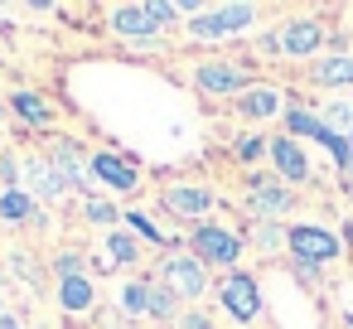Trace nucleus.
<instances>
[{
    "label": "nucleus",
    "mask_w": 353,
    "mask_h": 329,
    "mask_svg": "<svg viewBox=\"0 0 353 329\" xmlns=\"http://www.w3.org/2000/svg\"><path fill=\"white\" fill-rule=\"evenodd\" d=\"M252 20H256V10H252V6H218V10H203V15H194L189 34H194V39H223V34H237V30H247Z\"/></svg>",
    "instance_id": "f257e3e1"
},
{
    "label": "nucleus",
    "mask_w": 353,
    "mask_h": 329,
    "mask_svg": "<svg viewBox=\"0 0 353 329\" xmlns=\"http://www.w3.org/2000/svg\"><path fill=\"white\" fill-rule=\"evenodd\" d=\"M88 175H92L97 184H107L112 194H131V189L141 184V175H136V160H126V155H112V150H97V155L88 160Z\"/></svg>",
    "instance_id": "f03ea898"
},
{
    "label": "nucleus",
    "mask_w": 353,
    "mask_h": 329,
    "mask_svg": "<svg viewBox=\"0 0 353 329\" xmlns=\"http://www.w3.org/2000/svg\"><path fill=\"white\" fill-rule=\"evenodd\" d=\"M194 257L208 261V266H232V261L242 257V242H237L228 228L203 223V228H194Z\"/></svg>",
    "instance_id": "7ed1b4c3"
},
{
    "label": "nucleus",
    "mask_w": 353,
    "mask_h": 329,
    "mask_svg": "<svg viewBox=\"0 0 353 329\" xmlns=\"http://www.w3.org/2000/svg\"><path fill=\"white\" fill-rule=\"evenodd\" d=\"M160 276H165V290L179 295V300L203 295V261H199V257H170Z\"/></svg>",
    "instance_id": "20e7f679"
},
{
    "label": "nucleus",
    "mask_w": 353,
    "mask_h": 329,
    "mask_svg": "<svg viewBox=\"0 0 353 329\" xmlns=\"http://www.w3.org/2000/svg\"><path fill=\"white\" fill-rule=\"evenodd\" d=\"M218 295H223V305L237 315V319H256L261 315V295H256V281L252 276H228L223 286H218Z\"/></svg>",
    "instance_id": "39448f33"
},
{
    "label": "nucleus",
    "mask_w": 353,
    "mask_h": 329,
    "mask_svg": "<svg viewBox=\"0 0 353 329\" xmlns=\"http://www.w3.org/2000/svg\"><path fill=\"white\" fill-rule=\"evenodd\" d=\"M107 25H112L117 34H126V39H150V34H160V20H155L150 6H117V10L107 15Z\"/></svg>",
    "instance_id": "423d86ee"
},
{
    "label": "nucleus",
    "mask_w": 353,
    "mask_h": 329,
    "mask_svg": "<svg viewBox=\"0 0 353 329\" xmlns=\"http://www.w3.org/2000/svg\"><path fill=\"white\" fill-rule=\"evenodd\" d=\"M290 252L300 261H329V257H339V237L324 232V228H295L290 232Z\"/></svg>",
    "instance_id": "0eeeda50"
},
{
    "label": "nucleus",
    "mask_w": 353,
    "mask_h": 329,
    "mask_svg": "<svg viewBox=\"0 0 353 329\" xmlns=\"http://www.w3.org/2000/svg\"><path fill=\"white\" fill-rule=\"evenodd\" d=\"M194 83H199L203 92H242V88H247V73L232 68V63H199Z\"/></svg>",
    "instance_id": "6e6552de"
},
{
    "label": "nucleus",
    "mask_w": 353,
    "mask_h": 329,
    "mask_svg": "<svg viewBox=\"0 0 353 329\" xmlns=\"http://www.w3.org/2000/svg\"><path fill=\"white\" fill-rule=\"evenodd\" d=\"M165 208H170L174 218H203V213L213 208V194H208V189L174 184V189H165Z\"/></svg>",
    "instance_id": "1a4fd4ad"
},
{
    "label": "nucleus",
    "mask_w": 353,
    "mask_h": 329,
    "mask_svg": "<svg viewBox=\"0 0 353 329\" xmlns=\"http://www.w3.org/2000/svg\"><path fill=\"white\" fill-rule=\"evenodd\" d=\"M141 257V247H136V237L131 232H107V247H102V257H97V271H117V266H131Z\"/></svg>",
    "instance_id": "9d476101"
},
{
    "label": "nucleus",
    "mask_w": 353,
    "mask_h": 329,
    "mask_svg": "<svg viewBox=\"0 0 353 329\" xmlns=\"http://www.w3.org/2000/svg\"><path fill=\"white\" fill-rule=\"evenodd\" d=\"M30 218H39V208H34V194L30 189H0V223H10V228H20V223H30Z\"/></svg>",
    "instance_id": "9b49d317"
},
{
    "label": "nucleus",
    "mask_w": 353,
    "mask_h": 329,
    "mask_svg": "<svg viewBox=\"0 0 353 329\" xmlns=\"http://www.w3.org/2000/svg\"><path fill=\"white\" fill-rule=\"evenodd\" d=\"M49 165H54V175L63 179V189L83 184V155H78V146H73V141H54V150H49Z\"/></svg>",
    "instance_id": "f8f14e48"
},
{
    "label": "nucleus",
    "mask_w": 353,
    "mask_h": 329,
    "mask_svg": "<svg viewBox=\"0 0 353 329\" xmlns=\"http://www.w3.org/2000/svg\"><path fill=\"white\" fill-rule=\"evenodd\" d=\"M20 179H30V194H34V199H59V194H63V179L54 175L49 160H30V165L20 170Z\"/></svg>",
    "instance_id": "ddd939ff"
},
{
    "label": "nucleus",
    "mask_w": 353,
    "mask_h": 329,
    "mask_svg": "<svg viewBox=\"0 0 353 329\" xmlns=\"http://www.w3.org/2000/svg\"><path fill=\"white\" fill-rule=\"evenodd\" d=\"M6 107H10L20 121H30V126H49V107H44V97L30 92V88H15V92L6 97Z\"/></svg>",
    "instance_id": "4468645a"
},
{
    "label": "nucleus",
    "mask_w": 353,
    "mask_h": 329,
    "mask_svg": "<svg viewBox=\"0 0 353 329\" xmlns=\"http://www.w3.org/2000/svg\"><path fill=\"white\" fill-rule=\"evenodd\" d=\"M271 160H276V170H281L285 179H305V175H310V165H305V155H300V146H295L290 136L271 141Z\"/></svg>",
    "instance_id": "2eb2a0df"
},
{
    "label": "nucleus",
    "mask_w": 353,
    "mask_h": 329,
    "mask_svg": "<svg viewBox=\"0 0 353 329\" xmlns=\"http://www.w3.org/2000/svg\"><path fill=\"white\" fill-rule=\"evenodd\" d=\"M59 305H63L68 315H88V310H92V281H88V276L59 281Z\"/></svg>",
    "instance_id": "dca6fc26"
},
{
    "label": "nucleus",
    "mask_w": 353,
    "mask_h": 329,
    "mask_svg": "<svg viewBox=\"0 0 353 329\" xmlns=\"http://www.w3.org/2000/svg\"><path fill=\"white\" fill-rule=\"evenodd\" d=\"M281 49H285V54H314V49H319V25H310V20H295V25H285V34H281Z\"/></svg>",
    "instance_id": "f3484780"
},
{
    "label": "nucleus",
    "mask_w": 353,
    "mask_h": 329,
    "mask_svg": "<svg viewBox=\"0 0 353 329\" xmlns=\"http://www.w3.org/2000/svg\"><path fill=\"white\" fill-rule=\"evenodd\" d=\"M252 208H256L261 218L285 213V208H290V194H285V189H276V184H266V179H252Z\"/></svg>",
    "instance_id": "a211bd4d"
},
{
    "label": "nucleus",
    "mask_w": 353,
    "mask_h": 329,
    "mask_svg": "<svg viewBox=\"0 0 353 329\" xmlns=\"http://www.w3.org/2000/svg\"><path fill=\"white\" fill-rule=\"evenodd\" d=\"M247 117H276L281 112V92L276 88H252V92H242V102H237Z\"/></svg>",
    "instance_id": "6ab92c4d"
},
{
    "label": "nucleus",
    "mask_w": 353,
    "mask_h": 329,
    "mask_svg": "<svg viewBox=\"0 0 353 329\" xmlns=\"http://www.w3.org/2000/svg\"><path fill=\"white\" fill-rule=\"evenodd\" d=\"M83 218H88V223H97V228H117V223H121V208H117L112 199L88 194V199H83Z\"/></svg>",
    "instance_id": "aec40b11"
},
{
    "label": "nucleus",
    "mask_w": 353,
    "mask_h": 329,
    "mask_svg": "<svg viewBox=\"0 0 353 329\" xmlns=\"http://www.w3.org/2000/svg\"><path fill=\"white\" fill-rule=\"evenodd\" d=\"M121 310H126V315H150V286H145V281H131V286L121 290Z\"/></svg>",
    "instance_id": "412c9836"
},
{
    "label": "nucleus",
    "mask_w": 353,
    "mask_h": 329,
    "mask_svg": "<svg viewBox=\"0 0 353 329\" xmlns=\"http://www.w3.org/2000/svg\"><path fill=\"white\" fill-rule=\"evenodd\" d=\"M314 78H319V83H329V88L353 83V59H329V63H319V68H314Z\"/></svg>",
    "instance_id": "4be33fe9"
},
{
    "label": "nucleus",
    "mask_w": 353,
    "mask_h": 329,
    "mask_svg": "<svg viewBox=\"0 0 353 329\" xmlns=\"http://www.w3.org/2000/svg\"><path fill=\"white\" fill-rule=\"evenodd\" d=\"M121 218H126V223H131V228H136V232H141L145 242H165V237H160V228H155V223H150V218H145L141 208H131V213H121Z\"/></svg>",
    "instance_id": "5701e85b"
},
{
    "label": "nucleus",
    "mask_w": 353,
    "mask_h": 329,
    "mask_svg": "<svg viewBox=\"0 0 353 329\" xmlns=\"http://www.w3.org/2000/svg\"><path fill=\"white\" fill-rule=\"evenodd\" d=\"M150 315H160V319L174 315V295H170L165 286H150Z\"/></svg>",
    "instance_id": "b1692460"
},
{
    "label": "nucleus",
    "mask_w": 353,
    "mask_h": 329,
    "mask_svg": "<svg viewBox=\"0 0 353 329\" xmlns=\"http://www.w3.org/2000/svg\"><path fill=\"white\" fill-rule=\"evenodd\" d=\"M59 281H68V276H83V252H59Z\"/></svg>",
    "instance_id": "393cba45"
},
{
    "label": "nucleus",
    "mask_w": 353,
    "mask_h": 329,
    "mask_svg": "<svg viewBox=\"0 0 353 329\" xmlns=\"http://www.w3.org/2000/svg\"><path fill=\"white\" fill-rule=\"evenodd\" d=\"M324 126H329V131H334V126H353V112L334 102V107H329V117H324Z\"/></svg>",
    "instance_id": "a878e982"
},
{
    "label": "nucleus",
    "mask_w": 353,
    "mask_h": 329,
    "mask_svg": "<svg viewBox=\"0 0 353 329\" xmlns=\"http://www.w3.org/2000/svg\"><path fill=\"white\" fill-rule=\"evenodd\" d=\"M237 155H242V160H256V155H261V141H256V136H242V141H237Z\"/></svg>",
    "instance_id": "bb28decb"
},
{
    "label": "nucleus",
    "mask_w": 353,
    "mask_h": 329,
    "mask_svg": "<svg viewBox=\"0 0 353 329\" xmlns=\"http://www.w3.org/2000/svg\"><path fill=\"white\" fill-rule=\"evenodd\" d=\"M184 329H208V319L203 315H184Z\"/></svg>",
    "instance_id": "cd10ccee"
},
{
    "label": "nucleus",
    "mask_w": 353,
    "mask_h": 329,
    "mask_svg": "<svg viewBox=\"0 0 353 329\" xmlns=\"http://www.w3.org/2000/svg\"><path fill=\"white\" fill-rule=\"evenodd\" d=\"M0 329H25V324H20L15 315H0Z\"/></svg>",
    "instance_id": "c85d7f7f"
},
{
    "label": "nucleus",
    "mask_w": 353,
    "mask_h": 329,
    "mask_svg": "<svg viewBox=\"0 0 353 329\" xmlns=\"http://www.w3.org/2000/svg\"><path fill=\"white\" fill-rule=\"evenodd\" d=\"M6 112H10V107H6V102H0V117H6Z\"/></svg>",
    "instance_id": "c756f323"
},
{
    "label": "nucleus",
    "mask_w": 353,
    "mask_h": 329,
    "mask_svg": "<svg viewBox=\"0 0 353 329\" xmlns=\"http://www.w3.org/2000/svg\"><path fill=\"white\" fill-rule=\"evenodd\" d=\"M348 237H353V223H348Z\"/></svg>",
    "instance_id": "7c9ffc66"
},
{
    "label": "nucleus",
    "mask_w": 353,
    "mask_h": 329,
    "mask_svg": "<svg viewBox=\"0 0 353 329\" xmlns=\"http://www.w3.org/2000/svg\"><path fill=\"white\" fill-rule=\"evenodd\" d=\"M348 150H353V136H348Z\"/></svg>",
    "instance_id": "2f4dec72"
},
{
    "label": "nucleus",
    "mask_w": 353,
    "mask_h": 329,
    "mask_svg": "<svg viewBox=\"0 0 353 329\" xmlns=\"http://www.w3.org/2000/svg\"><path fill=\"white\" fill-rule=\"evenodd\" d=\"M0 315H6V310H0Z\"/></svg>",
    "instance_id": "473e14b6"
}]
</instances>
